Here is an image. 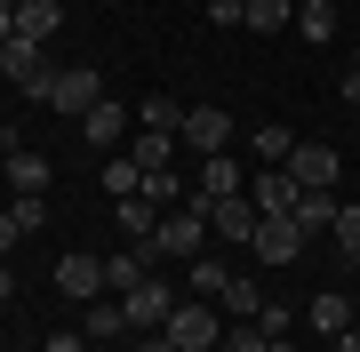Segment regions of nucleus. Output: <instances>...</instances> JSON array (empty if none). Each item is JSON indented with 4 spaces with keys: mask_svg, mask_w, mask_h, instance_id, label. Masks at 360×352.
Returning a JSON list of instances; mask_svg holds the SVG:
<instances>
[{
    "mask_svg": "<svg viewBox=\"0 0 360 352\" xmlns=\"http://www.w3.org/2000/svg\"><path fill=\"white\" fill-rule=\"evenodd\" d=\"M136 248H153V264H160V256L193 264L200 248H208V200H184V209H168V216H160V233H153V240H136Z\"/></svg>",
    "mask_w": 360,
    "mask_h": 352,
    "instance_id": "1",
    "label": "nucleus"
},
{
    "mask_svg": "<svg viewBox=\"0 0 360 352\" xmlns=\"http://www.w3.org/2000/svg\"><path fill=\"white\" fill-rule=\"evenodd\" d=\"M0 72H8L32 105H49V80H56V72L40 65V40H8V48H0Z\"/></svg>",
    "mask_w": 360,
    "mask_h": 352,
    "instance_id": "2",
    "label": "nucleus"
},
{
    "mask_svg": "<svg viewBox=\"0 0 360 352\" xmlns=\"http://www.w3.org/2000/svg\"><path fill=\"white\" fill-rule=\"evenodd\" d=\"M217 337H224V328H217V313L176 296V313H168V344H176V352H217Z\"/></svg>",
    "mask_w": 360,
    "mask_h": 352,
    "instance_id": "3",
    "label": "nucleus"
},
{
    "mask_svg": "<svg viewBox=\"0 0 360 352\" xmlns=\"http://www.w3.org/2000/svg\"><path fill=\"white\" fill-rule=\"evenodd\" d=\"M208 240H232V248H248V240H257V200H248V193H232V200H208Z\"/></svg>",
    "mask_w": 360,
    "mask_h": 352,
    "instance_id": "4",
    "label": "nucleus"
},
{
    "mask_svg": "<svg viewBox=\"0 0 360 352\" xmlns=\"http://www.w3.org/2000/svg\"><path fill=\"white\" fill-rule=\"evenodd\" d=\"M96 105H104V80L89 65H72V72L49 80V112H96Z\"/></svg>",
    "mask_w": 360,
    "mask_h": 352,
    "instance_id": "5",
    "label": "nucleus"
},
{
    "mask_svg": "<svg viewBox=\"0 0 360 352\" xmlns=\"http://www.w3.org/2000/svg\"><path fill=\"white\" fill-rule=\"evenodd\" d=\"M176 136H184V144H193V152L208 160V152H224V144H232V112H224V105H193Z\"/></svg>",
    "mask_w": 360,
    "mask_h": 352,
    "instance_id": "6",
    "label": "nucleus"
},
{
    "mask_svg": "<svg viewBox=\"0 0 360 352\" xmlns=\"http://www.w3.org/2000/svg\"><path fill=\"white\" fill-rule=\"evenodd\" d=\"M56 288H65L72 304H96V296H112V288H104V256H89V248H80V256H65V264H56Z\"/></svg>",
    "mask_w": 360,
    "mask_h": 352,
    "instance_id": "7",
    "label": "nucleus"
},
{
    "mask_svg": "<svg viewBox=\"0 0 360 352\" xmlns=\"http://www.w3.org/2000/svg\"><path fill=\"white\" fill-rule=\"evenodd\" d=\"M129 328H144V337H160L168 328V313H176V296H168V280H144V288H129Z\"/></svg>",
    "mask_w": 360,
    "mask_h": 352,
    "instance_id": "8",
    "label": "nucleus"
},
{
    "mask_svg": "<svg viewBox=\"0 0 360 352\" xmlns=\"http://www.w3.org/2000/svg\"><path fill=\"white\" fill-rule=\"evenodd\" d=\"M257 264H296V248H304V233H296V216H257Z\"/></svg>",
    "mask_w": 360,
    "mask_h": 352,
    "instance_id": "9",
    "label": "nucleus"
},
{
    "mask_svg": "<svg viewBox=\"0 0 360 352\" xmlns=\"http://www.w3.org/2000/svg\"><path fill=\"white\" fill-rule=\"evenodd\" d=\"M281 169H288L296 184H304V193H312V184H328V193H336V176H345V169H336V152H328V144H296V152L281 160Z\"/></svg>",
    "mask_w": 360,
    "mask_h": 352,
    "instance_id": "10",
    "label": "nucleus"
},
{
    "mask_svg": "<svg viewBox=\"0 0 360 352\" xmlns=\"http://www.w3.org/2000/svg\"><path fill=\"white\" fill-rule=\"evenodd\" d=\"M248 200H257V216H296V176H288V169L248 176Z\"/></svg>",
    "mask_w": 360,
    "mask_h": 352,
    "instance_id": "11",
    "label": "nucleus"
},
{
    "mask_svg": "<svg viewBox=\"0 0 360 352\" xmlns=\"http://www.w3.org/2000/svg\"><path fill=\"white\" fill-rule=\"evenodd\" d=\"M0 176L16 184V193H49V152H32V144L8 136V160H0Z\"/></svg>",
    "mask_w": 360,
    "mask_h": 352,
    "instance_id": "12",
    "label": "nucleus"
},
{
    "mask_svg": "<svg viewBox=\"0 0 360 352\" xmlns=\"http://www.w3.org/2000/svg\"><path fill=\"white\" fill-rule=\"evenodd\" d=\"M153 280V248H120V256H104V288L112 296H129V288Z\"/></svg>",
    "mask_w": 360,
    "mask_h": 352,
    "instance_id": "13",
    "label": "nucleus"
},
{
    "mask_svg": "<svg viewBox=\"0 0 360 352\" xmlns=\"http://www.w3.org/2000/svg\"><path fill=\"white\" fill-rule=\"evenodd\" d=\"M240 193V169H232V152H208L200 176H193V200H232Z\"/></svg>",
    "mask_w": 360,
    "mask_h": 352,
    "instance_id": "14",
    "label": "nucleus"
},
{
    "mask_svg": "<svg viewBox=\"0 0 360 352\" xmlns=\"http://www.w3.org/2000/svg\"><path fill=\"white\" fill-rule=\"evenodd\" d=\"M296 233H336V193L328 184H312V193L296 184Z\"/></svg>",
    "mask_w": 360,
    "mask_h": 352,
    "instance_id": "15",
    "label": "nucleus"
},
{
    "mask_svg": "<svg viewBox=\"0 0 360 352\" xmlns=\"http://www.w3.org/2000/svg\"><path fill=\"white\" fill-rule=\"evenodd\" d=\"M80 136H89V144H96V152H112V144H120V136H129V112H120V105H112V96H104V105H96V112H80Z\"/></svg>",
    "mask_w": 360,
    "mask_h": 352,
    "instance_id": "16",
    "label": "nucleus"
},
{
    "mask_svg": "<svg viewBox=\"0 0 360 352\" xmlns=\"http://www.w3.org/2000/svg\"><path fill=\"white\" fill-rule=\"evenodd\" d=\"M120 328H129V304H104V296H96V304H80V337H96V344H112Z\"/></svg>",
    "mask_w": 360,
    "mask_h": 352,
    "instance_id": "17",
    "label": "nucleus"
},
{
    "mask_svg": "<svg viewBox=\"0 0 360 352\" xmlns=\"http://www.w3.org/2000/svg\"><path fill=\"white\" fill-rule=\"evenodd\" d=\"M56 25H65V8H56V0H16V40H49Z\"/></svg>",
    "mask_w": 360,
    "mask_h": 352,
    "instance_id": "18",
    "label": "nucleus"
},
{
    "mask_svg": "<svg viewBox=\"0 0 360 352\" xmlns=\"http://www.w3.org/2000/svg\"><path fill=\"white\" fill-rule=\"evenodd\" d=\"M112 216H120V233H129V240H153V233H160V209H153V200H144V193L112 200Z\"/></svg>",
    "mask_w": 360,
    "mask_h": 352,
    "instance_id": "19",
    "label": "nucleus"
},
{
    "mask_svg": "<svg viewBox=\"0 0 360 352\" xmlns=\"http://www.w3.org/2000/svg\"><path fill=\"white\" fill-rule=\"evenodd\" d=\"M136 193H144V200H153V209H160V216H168V209H184V176H176V169H153V176H144V184H136Z\"/></svg>",
    "mask_w": 360,
    "mask_h": 352,
    "instance_id": "20",
    "label": "nucleus"
},
{
    "mask_svg": "<svg viewBox=\"0 0 360 352\" xmlns=\"http://www.w3.org/2000/svg\"><path fill=\"white\" fill-rule=\"evenodd\" d=\"M136 184H144V169H136L129 152H104V193H112V200H129Z\"/></svg>",
    "mask_w": 360,
    "mask_h": 352,
    "instance_id": "21",
    "label": "nucleus"
},
{
    "mask_svg": "<svg viewBox=\"0 0 360 352\" xmlns=\"http://www.w3.org/2000/svg\"><path fill=\"white\" fill-rule=\"evenodd\" d=\"M136 129H160V136H176V129H184V105H168V96H144V105H136Z\"/></svg>",
    "mask_w": 360,
    "mask_h": 352,
    "instance_id": "22",
    "label": "nucleus"
},
{
    "mask_svg": "<svg viewBox=\"0 0 360 352\" xmlns=\"http://www.w3.org/2000/svg\"><path fill=\"white\" fill-rule=\"evenodd\" d=\"M312 328L345 337V328H352V296H336V288H328V296H312Z\"/></svg>",
    "mask_w": 360,
    "mask_h": 352,
    "instance_id": "23",
    "label": "nucleus"
},
{
    "mask_svg": "<svg viewBox=\"0 0 360 352\" xmlns=\"http://www.w3.org/2000/svg\"><path fill=\"white\" fill-rule=\"evenodd\" d=\"M168 144H176V136H160V129H136V144H129V160H136L144 176H153V169H168Z\"/></svg>",
    "mask_w": 360,
    "mask_h": 352,
    "instance_id": "24",
    "label": "nucleus"
},
{
    "mask_svg": "<svg viewBox=\"0 0 360 352\" xmlns=\"http://www.w3.org/2000/svg\"><path fill=\"white\" fill-rule=\"evenodd\" d=\"M296 32L304 40H336V8L328 0H304V8H296Z\"/></svg>",
    "mask_w": 360,
    "mask_h": 352,
    "instance_id": "25",
    "label": "nucleus"
},
{
    "mask_svg": "<svg viewBox=\"0 0 360 352\" xmlns=\"http://www.w3.org/2000/svg\"><path fill=\"white\" fill-rule=\"evenodd\" d=\"M248 144H257V160H264V169H281V160L296 152V144H288V129H281V120H264V129H257V136H248Z\"/></svg>",
    "mask_w": 360,
    "mask_h": 352,
    "instance_id": "26",
    "label": "nucleus"
},
{
    "mask_svg": "<svg viewBox=\"0 0 360 352\" xmlns=\"http://www.w3.org/2000/svg\"><path fill=\"white\" fill-rule=\"evenodd\" d=\"M224 304H232V320H257L264 313V288L257 280H224Z\"/></svg>",
    "mask_w": 360,
    "mask_h": 352,
    "instance_id": "27",
    "label": "nucleus"
},
{
    "mask_svg": "<svg viewBox=\"0 0 360 352\" xmlns=\"http://www.w3.org/2000/svg\"><path fill=\"white\" fill-rule=\"evenodd\" d=\"M288 25V0H248V32H281Z\"/></svg>",
    "mask_w": 360,
    "mask_h": 352,
    "instance_id": "28",
    "label": "nucleus"
},
{
    "mask_svg": "<svg viewBox=\"0 0 360 352\" xmlns=\"http://www.w3.org/2000/svg\"><path fill=\"white\" fill-rule=\"evenodd\" d=\"M16 224H25V233H40V224H49V193H16V209H8Z\"/></svg>",
    "mask_w": 360,
    "mask_h": 352,
    "instance_id": "29",
    "label": "nucleus"
},
{
    "mask_svg": "<svg viewBox=\"0 0 360 352\" xmlns=\"http://www.w3.org/2000/svg\"><path fill=\"white\" fill-rule=\"evenodd\" d=\"M224 280H232V273H224L217 256H193V288H200V296H224Z\"/></svg>",
    "mask_w": 360,
    "mask_h": 352,
    "instance_id": "30",
    "label": "nucleus"
},
{
    "mask_svg": "<svg viewBox=\"0 0 360 352\" xmlns=\"http://www.w3.org/2000/svg\"><path fill=\"white\" fill-rule=\"evenodd\" d=\"M217 344H224V352H264L272 337H264V328H257V320H248V328H232V337H217Z\"/></svg>",
    "mask_w": 360,
    "mask_h": 352,
    "instance_id": "31",
    "label": "nucleus"
},
{
    "mask_svg": "<svg viewBox=\"0 0 360 352\" xmlns=\"http://www.w3.org/2000/svg\"><path fill=\"white\" fill-rule=\"evenodd\" d=\"M336 248H345V256L360 248V209H336Z\"/></svg>",
    "mask_w": 360,
    "mask_h": 352,
    "instance_id": "32",
    "label": "nucleus"
},
{
    "mask_svg": "<svg viewBox=\"0 0 360 352\" xmlns=\"http://www.w3.org/2000/svg\"><path fill=\"white\" fill-rule=\"evenodd\" d=\"M208 25H248V0H208Z\"/></svg>",
    "mask_w": 360,
    "mask_h": 352,
    "instance_id": "33",
    "label": "nucleus"
},
{
    "mask_svg": "<svg viewBox=\"0 0 360 352\" xmlns=\"http://www.w3.org/2000/svg\"><path fill=\"white\" fill-rule=\"evenodd\" d=\"M16 40V0H0V48Z\"/></svg>",
    "mask_w": 360,
    "mask_h": 352,
    "instance_id": "34",
    "label": "nucleus"
},
{
    "mask_svg": "<svg viewBox=\"0 0 360 352\" xmlns=\"http://www.w3.org/2000/svg\"><path fill=\"white\" fill-rule=\"evenodd\" d=\"M16 240H25V224H16V216H0V256H8Z\"/></svg>",
    "mask_w": 360,
    "mask_h": 352,
    "instance_id": "35",
    "label": "nucleus"
},
{
    "mask_svg": "<svg viewBox=\"0 0 360 352\" xmlns=\"http://www.w3.org/2000/svg\"><path fill=\"white\" fill-rule=\"evenodd\" d=\"M136 352H176V344H168V328H160V337H144V344H136Z\"/></svg>",
    "mask_w": 360,
    "mask_h": 352,
    "instance_id": "36",
    "label": "nucleus"
},
{
    "mask_svg": "<svg viewBox=\"0 0 360 352\" xmlns=\"http://www.w3.org/2000/svg\"><path fill=\"white\" fill-rule=\"evenodd\" d=\"M80 344H89V337H49V352H80Z\"/></svg>",
    "mask_w": 360,
    "mask_h": 352,
    "instance_id": "37",
    "label": "nucleus"
},
{
    "mask_svg": "<svg viewBox=\"0 0 360 352\" xmlns=\"http://www.w3.org/2000/svg\"><path fill=\"white\" fill-rule=\"evenodd\" d=\"M345 105H360V72H345Z\"/></svg>",
    "mask_w": 360,
    "mask_h": 352,
    "instance_id": "38",
    "label": "nucleus"
},
{
    "mask_svg": "<svg viewBox=\"0 0 360 352\" xmlns=\"http://www.w3.org/2000/svg\"><path fill=\"white\" fill-rule=\"evenodd\" d=\"M336 352H360V328H345V337H336Z\"/></svg>",
    "mask_w": 360,
    "mask_h": 352,
    "instance_id": "39",
    "label": "nucleus"
},
{
    "mask_svg": "<svg viewBox=\"0 0 360 352\" xmlns=\"http://www.w3.org/2000/svg\"><path fill=\"white\" fill-rule=\"evenodd\" d=\"M8 296H16V280H8V273H0V304H8Z\"/></svg>",
    "mask_w": 360,
    "mask_h": 352,
    "instance_id": "40",
    "label": "nucleus"
},
{
    "mask_svg": "<svg viewBox=\"0 0 360 352\" xmlns=\"http://www.w3.org/2000/svg\"><path fill=\"white\" fill-rule=\"evenodd\" d=\"M264 352H296V344H288V337H272V344H264Z\"/></svg>",
    "mask_w": 360,
    "mask_h": 352,
    "instance_id": "41",
    "label": "nucleus"
},
{
    "mask_svg": "<svg viewBox=\"0 0 360 352\" xmlns=\"http://www.w3.org/2000/svg\"><path fill=\"white\" fill-rule=\"evenodd\" d=\"M345 264H352V273H360V248H352V256H345Z\"/></svg>",
    "mask_w": 360,
    "mask_h": 352,
    "instance_id": "42",
    "label": "nucleus"
},
{
    "mask_svg": "<svg viewBox=\"0 0 360 352\" xmlns=\"http://www.w3.org/2000/svg\"><path fill=\"white\" fill-rule=\"evenodd\" d=\"M352 72H360V65H352Z\"/></svg>",
    "mask_w": 360,
    "mask_h": 352,
    "instance_id": "43",
    "label": "nucleus"
}]
</instances>
